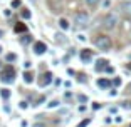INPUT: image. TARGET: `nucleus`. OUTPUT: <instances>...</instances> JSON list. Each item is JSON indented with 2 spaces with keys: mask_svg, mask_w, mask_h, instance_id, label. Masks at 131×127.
I'll return each mask as SVG.
<instances>
[{
  "mask_svg": "<svg viewBox=\"0 0 131 127\" xmlns=\"http://www.w3.org/2000/svg\"><path fill=\"white\" fill-rule=\"evenodd\" d=\"M15 30H17V32H22V30H27V27H25V25H17Z\"/></svg>",
  "mask_w": 131,
  "mask_h": 127,
  "instance_id": "obj_20",
  "label": "nucleus"
},
{
  "mask_svg": "<svg viewBox=\"0 0 131 127\" xmlns=\"http://www.w3.org/2000/svg\"><path fill=\"white\" fill-rule=\"evenodd\" d=\"M56 37H57V42H66V40H67V39H64V37H62V34H57V35H56Z\"/></svg>",
  "mask_w": 131,
  "mask_h": 127,
  "instance_id": "obj_19",
  "label": "nucleus"
},
{
  "mask_svg": "<svg viewBox=\"0 0 131 127\" xmlns=\"http://www.w3.org/2000/svg\"><path fill=\"white\" fill-rule=\"evenodd\" d=\"M12 5H14V7H19L20 2H19V0H14V4H12Z\"/></svg>",
  "mask_w": 131,
  "mask_h": 127,
  "instance_id": "obj_28",
  "label": "nucleus"
},
{
  "mask_svg": "<svg viewBox=\"0 0 131 127\" xmlns=\"http://www.w3.org/2000/svg\"><path fill=\"white\" fill-rule=\"evenodd\" d=\"M113 84H114V85H121V79H114V80H113Z\"/></svg>",
  "mask_w": 131,
  "mask_h": 127,
  "instance_id": "obj_24",
  "label": "nucleus"
},
{
  "mask_svg": "<svg viewBox=\"0 0 131 127\" xmlns=\"http://www.w3.org/2000/svg\"><path fill=\"white\" fill-rule=\"evenodd\" d=\"M22 17H24V19H30V12H29L27 8H24V10H22Z\"/></svg>",
  "mask_w": 131,
  "mask_h": 127,
  "instance_id": "obj_17",
  "label": "nucleus"
},
{
  "mask_svg": "<svg viewBox=\"0 0 131 127\" xmlns=\"http://www.w3.org/2000/svg\"><path fill=\"white\" fill-rule=\"evenodd\" d=\"M19 107H20V109H27V107H29V104L25 102V100H22V102L19 104Z\"/></svg>",
  "mask_w": 131,
  "mask_h": 127,
  "instance_id": "obj_21",
  "label": "nucleus"
},
{
  "mask_svg": "<svg viewBox=\"0 0 131 127\" xmlns=\"http://www.w3.org/2000/svg\"><path fill=\"white\" fill-rule=\"evenodd\" d=\"M99 5H101L103 8H109V7H111V0H103Z\"/></svg>",
  "mask_w": 131,
  "mask_h": 127,
  "instance_id": "obj_13",
  "label": "nucleus"
},
{
  "mask_svg": "<svg viewBox=\"0 0 131 127\" xmlns=\"http://www.w3.org/2000/svg\"><path fill=\"white\" fill-rule=\"evenodd\" d=\"M118 25H119V17L116 15V13L109 12V13H106V15H104V19H103V27H104V30L111 32V30H114Z\"/></svg>",
  "mask_w": 131,
  "mask_h": 127,
  "instance_id": "obj_2",
  "label": "nucleus"
},
{
  "mask_svg": "<svg viewBox=\"0 0 131 127\" xmlns=\"http://www.w3.org/2000/svg\"><path fill=\"white\" fill-rule=\"evenodd\" d=\"M94 45L99 50H103V52H108V50L113 49V40H111V37H108L106 34H99L96 39H94Z\"/></svg>",
  "mask_w": 131,
  "mask_h": 127,
  "instance_id": "obj_1",
  "label": "nucleus"
},
{
  "mask_svg": "<svg viewBox=\"0 0 131 127\" xmlns=\"http://www.w3.org/2000/svg\"><path fill=\"white\" fill-rule=\"evenodd\" d=\"M77 39L81 40V42H86V37H84V35H82V34H79V35H77Z\"/></svg>",
  "mask_w": 131,
  "mask_h": 127,
  "instance_id": "obj_23",
  "label": "nucleus"
},
{
  "mask_svg": "<svg viewBox=\"0 0 131 127\" xmlns=\"http://www.w3.org/2000/svg\"><path fill=\"white\" fill-rule=\"evenodd\" d=\"M0 52H2V47H0Z\"/></svg>",
  "mask_w": 131,
  "mask_h": 127,
  "instance_id": "obj_30",
  "label": "nucleus"
},
{
  "mask_svg": "<svg viewBox=\"0 0 131 127\" xmlns=\"http://www.w3.org/2000/svg\"><path fill=\"white\" fill-rule=\"evenodd\" d=\"M4 82H14V70L12 69H7L4 72V79H2Z\"/></svg>",
  "mask_w": 131,
  "mask_h": 127,
  "instance_id": "obj_8",
  "label": "nucleus"
},
{
  "mask_svg": "<svg viewBox=\"0 0 131 127\" xmlns=\"http://www.w3.org/2000/svg\"><path fill=\"white\" fill-rule=\"evenodd\" d=\"M79 57H81V60L82 62H91L93 60V50H89V49H82L81 50V54H79Z\"/></svg>",
  "mask_w": 131,
  "mask_h": 127,
  "instance_id": "obj_6",
  "label": "nucleus"
},
{
  "mask_svg": "<svg viewBox=\"0 0 131 127\" xmlns=\"http://www.w3.org/2000/svg\"><path fill=\"white\" fill-rule=\"evenodd\" d=\"M129 127H131V125H129Z\"/></svg>",
  "mask_w": 131,
  "mask_h": 127,
  "instance_id": "obj_31",
  "label": "nucleus"
},
{
  "mask_svg": "<svg viewBox=\"0 0 131 127\" xmlns=\"http://www.w3.org/2000/svg\"><path fill=\"white\" fill-rule=\"evenodd\" d=\"M84 2H86V7L91 8V10L97 8V7H99V4H101V0H84Z\"/></svg>",
  "mask_w": 131,
  "mask_h": 127,
  "instance_id": "obj_10",
  "label": "nucleus"
},
{
  "mask_svg": "<svg viewBox=\"0 0 131 127\" xmlns=\"http://www.w3.org/2000/svg\"><path fill=\"white\" fill-rule=\"evenodd\" d=\"M77 100L84 104V102H88V95H84V94H81V95H77Z\"/></svg>",
  "mask_w": 131,
  "mask_h": 127,
  "instance_id": "obj_16",
  "label": "nucleus"
},
{
  "mask_svg": "<svg viewBox=\"0 0 131 127\" xmlns=\"http://www.w3.org/2000/svg\"><path fill=\"white\" fill-rule=\"evenodd\" d=\"M0 94H2V97H4V99H7V97L10 95V92H8V89H2V92H0Z\"/></svg>",
  "mask_w": 131,
  "mask_h": 127,
  "instance_id": "obj_18",
  "label": "nucleus"
},
{
  "mask_svg": "<svg viewBox=\"0 0 131 127\" xmlns=\"http://www.w3.org/2000/svg\"><path fill=\"white\" fill-rule=\"evenodd\" d=\"M89 122H91V120H89V119H86L84 122H81V124H79V127H86V125H88Z\"/></svg>",
  "mask_w": 131,
  "mask_h": 127,
  "instance_id": "obj_22",
  "label": "nucleus"
},
{
  "mask_svg": "<svg viewBox=\"0 0 131 127\" xmlns=\"http://www.w3.org/2000/svg\"><path fill=\"white\" fill-rule=\"evenodd\" d=\"M47 52V45L44 42H35L34 44V54L35 55H44Z\"/></svg>",
  "mask_w": 131,
  "mask_h": 127,
  "instance_id": "obj_5",
  "label": "nucleus"
},
{
  "mask_svg": "<svg viewBox=\"0 0 131 127\" xmlns=\"http://www.w3.org/2000/svg\"><path fill=\"white\" fill-rule=\"evenodd\" d=\"M5 59H7V62H14L17 59V55L15 54H7V57H5Z\"/></svg>",
  "mask_w": 131,
  "mask_h": 127,
  "instance_id": "obj_15",
  "label": "nucleus"
},
{
  "mask_svg": "<svg viewBox=\"0 0 131 127\" xmlns=\"http://www.w3.org/2000/svg\"><path fill=\"white\" fill-rule=\"evenodd\" d=\"M118 8H119L121 12H123L124 15L131 17V0H123L119 5H118Z\"/></svg>",
  "mask_w": 131,
  "mask_h": 127,
  "instance_id": "obj_4",
  "label": "nucleus"
},
{
  "mask_svg": "<svg viewBox=\"0 0 131 127\" xmlns=\"http://www.w3.org/2000/svg\"><path fill=\"white\" fill-rule=\"evenodd\" d=\"M57 25H59V29H61L62 32H67L71 29V23H69V20L67 19H64V17H61V19L57 20Z\"/></svg>",
  "mask_w": 131,
  "mask_h": 127,
  "instance_id": "obj_7",
  "label": "nucleus"
},
{
  "mask_svg": "<svg viewBox=\"0 0 131 127\" xmlns=\"http://www.w3.org/2000/svg\"><path fill=\"white\" fill-rule=\"evenodd\" d=\"M89 22H91V19H89V13H86V12H77L74 15V23L79 29H86L89 25Z\"/></svg>",
  "mask_w": 131,
  "mask_h": 127,
  "instance_id": "obj_3",
  "label": "nucleus"
},
{
  "mask_svg": "<svg viewBox=\"0 0 131 127\" xmlns=\"http://www.w3.org/2000/svg\"><path fill=\"white\" fill-rule=\"evenodd\" d=\"M50 80H52V75L50 74H44L42 79H39V84L42 85V87H46L47 84H50Z\"/></svg>",
  "mask_w": 131,
  "mask_h": 127,
  "instance_id": "obj_9",
  "label": "nucleus"
},
{
  "mask_svg": "<svg viewBox=\"0 0 131 127\" xmlns=\"http://www.w3.org/2000/svg\"><path fill=\"white\" fill-rule=\"evenodd\" d=\"M123 107H124V109H131V102H124Z\"/></svg>",
  "mask_w": 131,
  "mask_h": 127,
  "instance_id": "obj_25",
  "label": "nucleus"
},
{
  "mask_svg": "<svg viewBox=\"0 0 131 127\" xmlns=\"http://www.w3.org/2000/svg\"><path fill=\"white\" fill-rule=\"evenodd\" d=\"M30 65H32V64H30V62H29V60L25 62V64H24V67H25V69H30Z\"/></svg>",
  "mask_w": 131,
  "mask_h": 127,
  "instance_id": "obj_26",
  "label": "nucleus"
},
{
  "mask_svg": "<svg viewBox=\"0 0 131 127\" xmlns=\"http://www.w3.org/2000/svg\"><path fill=\"white\" fill-rule=\"evenodd\" d=\"M24 82H25V84H32V82H34V74L32 72H24Z\"/></svg>",
  "mask_w": 131,
  "mask_h": 127,
  "instance_id": "obj_11",
  "label": "nucleus"
},
{
  "mask_svg": "<svg viewBox=\"0 0 131 127\" xmlns=\"http://www.w3.org/2000/svg\"><path fill=\"white\" fill-rule=\"evenodd\" d=\"M97 85H99L101 89H106V87H109V80H106V79H99V80H97Z\"/></svg>",
  "mask_w": 131,
  "mask_h": 127,
  "instance_id": "obj_12",
  "label": "nucleus"
},
{
  "mask_svg": "<svg viewBox=\"0 0 131 127\" xmlns=\"http://www.w3.org/2000/svg\"><path fill=\"white\" fill-rule=\"evenodd\" d=\"M2 35H4V30H0V39H2Z\"/></svg>",
  "mask_w": 131,
  "mask_h": 127,
  "instance_id": "obj_29",
  "label": "nucleus"
},
{
  "mask_svg": "<svg viewBox=\"0 0 131 127\" xmlns=\"http://www.w3.org/2000/svg\"><path fill=\"white\" fill-rule=\"evenodd\" d=\"M57 105H59V100H50L49 104H47V107H49V109H54V107H57Z\"/></svg>",
  "mask_w": 131,
  "mask_h": 127,
  "instance_id": "obj_14",
  "label": "nucleus"
},
{
  "mask_svg": "<svg viewBox=\"0 0 131 127\" xmlns=\"http://www.w3.org/2000/svg\"><path fill=\"white\" fill-rule=\"evenodd\" d=\"M126 94H131V82L128 84V87H126Z\"/></svg>",
  "mask_w": 131,
  "mask_h": 127,
  "instance_id": "obj_27",
  "label": "nucleus"
}]
</instances>
